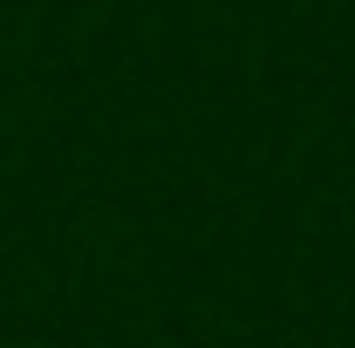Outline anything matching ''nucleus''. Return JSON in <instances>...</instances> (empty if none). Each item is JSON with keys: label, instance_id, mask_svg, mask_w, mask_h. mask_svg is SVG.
Here are the masks:
<instances>
[]
</instances>
